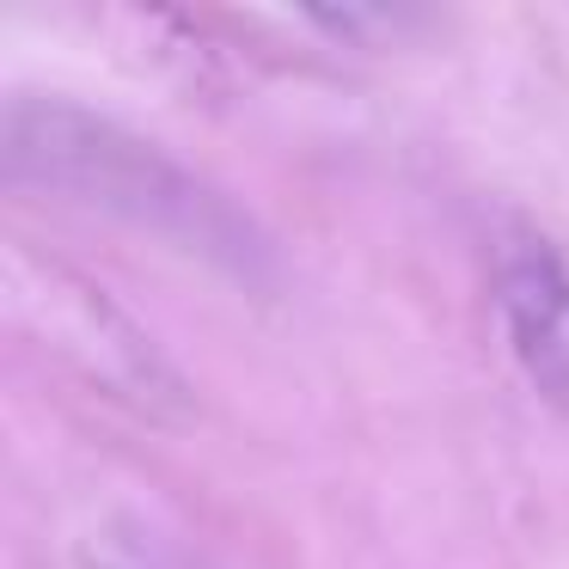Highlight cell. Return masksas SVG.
Here are the masks:
<instances>
[{"mask_svg": "<svg viewBox=\"0 0 569 569\" xmlns=\"http://www.w3.org/2000/svg\"><path fill=\"white\" fill-rule=\"evenodd\" d=\"M7 184L56 190L68 202L104 209L117 221L141 227V233L172 239L190 258L227 263V270H251L258 263V239L251 227L214 197L202 178H190L178 160H166L153 141L117 129L111 117H92L62 99H13L7 104Z\"/></svg>", "mask_w": 569, "mask_h": 569, "instance_id": "6da1fadb", "label": "cell"}, {"mask_svg": "<svg viewBox=\"0 0 569 569\" xmlns=\"http://www.w3.org/2000/svg\"><path fill=\"white\" fill-rule=\"evenodd\" d=\"M0 282H7L13 319L43 349L74 361L87 380H99L104 392H117L123 405L148 410V417H184L190 410V392L178 380V368L99 282H87L80 270H68L56 258H38L26 246L7 251Z\"/></svg>", "mask_w": 569, "mask_h": 569, "instance_id": "7a4b0ae2", "label": "cell"}, {"mask_svg": "<svg viewBox=\"0 0 569 569\" xmlns=\"http://www.w3.org/2000/svg\"><path fill=\"white\" fill-rule=\"evenodd\" d=\"M496 307L520 373L539 386V398L569 410V263L532 239L515 246L496 270Z\"/></svg>", "mask_w": 569, "mask_h": 569, "instance_id": "3957f363", "label": "cell"}, {"mask_svg": "<svg viewBox=\"0 0 569 569\" xmlns=\"http://www.w3.org/2000/svg\"><path fill=\"white\" fill-rule=\"evenodd\" d=\"M129 569H153V563H129Z\"/></svg>", "mask_w": 569, "mask_h": 569, "instance_id": "277c9868", "label": "cell"}]
</instances>
